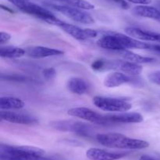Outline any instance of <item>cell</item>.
Instances as JSON below:
<instances>
[{
	"label": "cell",
	"instance_id": "cell-1",
	"mask_svg": "<svg viewBox=\"0 0 160 160\" xmlns=\"http://www.w3.org/2000/svg\"><path fill=\"white\" fill-rule=\"evenodd\" d=\"M96 140L100 144L110 148L140 150L149 146L147 141L128 137L118 133H100L96 136Z\"/></svg>",
	"mask_w": 160,
	"mask_h": 160
},
{
	"label": "cell",
	"instance_id": "cell-2",
	"mask_svg": "<svg viewBox=\"0 0 160 160\" xmlns=\"http://www.w3.org/2000/svg\"><path fill=\"white\" fill-rule=\"evenodd\" d=\"M0 160H53L52 158L34 155L30 146H14L1 144Z\"/></svg>",
	"mask_w": 160,
	"mask_h": 160
},
{
	"label": "cell",
	"instance_id": "cell-3",
	"mask_svg": "<svg viewBox=\"0 0 160 160\" xmlns=\"http://www.w3.org/2000/svg\"><path fill=\"white\" fill-rule=\"evenodd\" d=\"M8 1L10 2L12 4L17 6L23 13L34 16L37 18L41 19L51 24L55 25L59 20L49 10L35 3H31L29 0H8Z\"/></svg>",
	"mask_w": 160,
	"mask_h": 160
},
{
	"label": "cell",
	"instance_id": "cell-4",
	"mask_svg": "<svg viewBox=\"0 0 160 160\" xmlns=\"http://www.w3.org/2000/svg\"><path fill=\"white\" fill-rule=\"evenodd\" d=\"M93 104L100 110L111 112H126L132 108L131 103L125 99L102 96H96L94 97Z\"/></svg>",
	"mask_w": 160,
	"mask_h": 160
},
{
	"label": "cell",
	"instance_id": "cell-5",
	"mask_svg": "<svg viewBox=\"0 0 160 160\" xmlns=\"http://www.w3.org/2000/svg\"><path fill=\"white\" fill-rule=\"evenodd\" d=\"M48 7L56 9L58 12L61 13L63 15L67 16L72 20L78 23L84 24H91L95 22L93 17L83 9H78L68 5H58L53 3H46Z\"/></svg>",
	"mask_w": 160,
	"mask_h": 160
},
{
	"label": "cell",
	"instance_id": "cell-6",
	"mask_svg": "<svg viewBox=\"0 0 160 160\" xmlns=\"http://www.w3.org/2000/svg\"><path fill=\"white\" fill-rule=\"evenodd\" d=\"M67 114L70 116L76 118H80L84 120L94 123L99 124V125H106L110 124L109 120L106 118V115L99 114V113L94 111L90 108H84V107H78V108H70L67 111Z\"/></svg>",
	"mask_w": 160,
	"mask_h": 160
},
{
	"label": "cell",
	"instance_id": "cell-7",
	"mask_svg": "<svg viewBox=\"0 0 160 160\" xmlns=\"http://www.w3.org/2000/svg\"><path fill=\"white\" fill-rule=\"evenodd\" d=\"M56 26H58L68 35L78 40H86L92 39L98 35V31L90 28H81L77 25L66 23L61 20H58Z\"/></svg>",
	"mask_w": 160,
	"mask_h": 160
},
{
	"label": "cell",
	"instance_id": "cell-8",
	"mask_svg": "<svg viewBox=\"0 0 160 160\" xmlns=\"http://www.w3.org/2000/svg\"><path fill=\"white\" fill-rule=\"evenodd\" d=\"M113 69L132 76H138L142 72V67L140 64H134L125 61H108L106 70Z\"/></svg>",
	"mask_w": 160,
	"mask_h": 160
},
{
	"label": "cell",
	"instance_id": "cell-9",
	"mask_svg": "<svg viewBox=\"0 0 160 160\" xmlns=\"http://www.w3.org/2000/svg\"><path fill=\"white\" fill-rule=\"evenodd\" d=\"M138 79L136 76L128 75L127 74L120 72H115L109 74L104 79L105 86L109 88L118 87L121 85L127 84H136L138 83Z\"/></svg>",
	"mask_w": 160,
	"mask_h": 160
},
{
	"label": "cell",
	"instance_id": "cell-10",
	"mask_svg": "<svg viewBox=\"0 0 160 160\" xmlns=\"http://www.w3.org/2000/svg\"><path fill=\"white\" fill-rule=\"evenodd\" d=\"M56 129L60 130H67L81 135L83 136H87L90 135L91 128L89 125H85V123L79 122H73V121H60L56 122L52 124Z\"/></svg>",
	"mask_w": 160,
	"mask_h": 160
},
{
	"label": "cell",
	"instance_id": "cell-11",
	"mask_svg": "<svg viewBox=\"0 0 160 160\" xmlns=\"http://www.w3.org/2000/svg\"><path fill=\"white\" fill-rule=\"evenodd\" d=\"M0 119L2 121L22 125H31L38 122V120L34 117L23 113L14 112L9 110H1Z\"/></svg>",
	"mask_w": 160,
	"mask_h": 160
},
{
	"label": "cell",
	"instance_id": "cell-12",
	"mask_svg": "<svg viewBox=\"0 0 160 160\" xmlns=\"http://www.w3.org/2000/svg\"><path fill=\"white\" fill-rule=\"evenodd\" d=\"M97 44L101 48L108 50L118 52L126 50L120 39H119L117 32H106L97 41Z\"/></svg>",
	"mask_w": 160,
	"mask_h": 160
},
{
	"label": "cell",
	"instance_id": "cell-13",
	"mask_svg": "<svg viewBox=\"0 0 160 160\" xmlns=\"http://www.w3.org/2000/svg\"><path fill=\"white\" fill-rule=\"evenodd\" d=\"M111 123H138L143 121V116L138 112H120L106 115Z\"/></svg>",
	"mask_w": 160,
	"mask_h": 160
},
{
	"label": "cell",
	"instance_id": "cell-14",
	"mask_svg": "<svg viewBox=\"0 0 160 160\" xmlns=\"http://www.w3.org/2000/svg\"><path fill=\"white\" fill-rule=\"evenodd\" d=\"M86 156L90 160H117L126 156V154L111 152L97 147H92L86 152Z\"/></svg>",
	"mask_w": 160,
	"mask_h": 160
},
{
	"label": "cell",
	"instance_id": "cell-15",
	"mask_svg": "<svg viewBox=\"0 0 160 160\" xmlns=\"http://www.w3.org/2000/svg\"><path fill=\"white\" fill-rule=\"evenodd\" d=\"M63 51L57 50V49L49 48L46 46H31L27 48L26 54H28L30 57L39 59V58H45L49 56H59L63 54Z\"/></svg>",
	"mask_w": 160,
	"mask_h": 160
},
{
	"label": "cell",
	"instance_id": "cell-16",
	"mask_svg": "<svg viewBox=\"0 0 160 160\" xmlns=\"http://www.w3.org/2000/svg\"><path fill=\"white\" fill-rule=\"evenodd\" d=\"M125 32L131 37L141 41L147 42H159V33L146 31L134 27H129L125 29Z\"/></svg>",
	"mask_w": 160,
	"mask_h": 160
},
{
	"label": "cell",
	"instance_id": "cell-17",
	"mask_svg": "<svg viewBox=\"0 0 160 160\" xmlns=\"http://www.w3.org/2000/svg\"><path fill=\"white\" fill-rule=\"evenodd\" d=\"M133 13L142 17L160 20V10L148 5H139L133 8Z\"/></svg>",
	"mask_w": 160,
	"mask_h": 160
},
{
	"label": "cell",
	"instance_id": "cell-18",
	"mask_svg": "<svg viewBox=\"0 0 160 160\" xmlns=\"http://www.w3.org/2000/svg\"><path fill=\"white\" fill-rule=\"evenodd\" d=\"M67 88L73 93L83 95L88 92L89 85L83 78H72L67 83Z\"/></svg>",
	"mask_w": 160,
	"mask_h": 160
},
{
	"label": "cell",
	"instance_id": "cell-19",
	"mask_svg": "<svg viewBox=\"0 0 160 160\" xmlns=\"http://www.w3.org/2000/svg\"><path fill=\"white\" fill-rule=\"evenodd\" d=\"M25 106V104L21 99L14 97H2L0 98V109H21Z\"/></svg>",
	"mask_w": 160,
	"mask_h": 160
},
{
	"label": "cell",
	"instance_id": "cell-20",
	"mask_svg": "<svg viewBox=\"0 0 160 160\" xmlns=\"http://www.w3.org/2000/svg\"><path fill=\"white\" fill-rule=\"evenodd\" d=\"M120 53L126 61L134 63V64H149V63H153L156 61V59H154V58L141 56V55L133 53L129 50H123Z\"/></svg>",
	"mask_w": 160,
	"mask_h": 160
},
{
	"label": "cell",
	"instance_id": "cell-21",
	"mask_svg": "<svg viewBox=\"0 0 160 160\" xmlns=\"http://www.w3.org/2000/svg\"><path fill=\"white\" fill-rule=\"evenodd\" d=\"M26 54V50L20 47L2 46L0 48V56L2 58H20Z\"/></svg>",
	"mask_w": 160,
	"mask_h": 160
},
{
	"label": "cell",
	"instance_id": "cell-22",
	"mask_svg": "<svg viewBox=\"0 0 160 160\" xmlns=\"http://www.w3.org/2000/svg\"><path fill=\"white\" fill-rule=\"evenodd\" d=\"M59 1L65 3L66 5L83 9V10H90L95 8V6L92 3L86 0H59Z\"/></svg>",
	"mask_w": 160,
	"mask_h": 160
},
{
	"label": "cell",
	"instance_id": "cell-23",
	"mask_svg": "<svg viewBox=\"0 0 160 160\" xmlns=\"http://www.w3.org/2000/svg\"><path fill=\"white\" fill-rule=\"evenodd\" d=\"M106 66H107V61L103 59H98L92 62V68L97 72H101V71L106 70Z\"/></svg>",
	"mask_w": 160,
	"mask_h": 160
},
{
	"label": "cell",
	"instance_id": "cell-24",
	"mask_svg": "<svg viewBox=\"0 0 160 160\" xmlns=\"http://www.w3.org/2000/svg\"><path fill=\"white\" fill-rule=\"evenodd\" d=\"M148 78L151 83L160 86V71L152 72L148 75Z\"/></svg>",
	"mask_w": 160,
	"mask_h": 160
},
{
	"label": "cell",
	"instance_id": "cell-25",
	"mask_svg": "<svg viewBox=\"0 0 160 160\" xmlns=\"http://www.w3.org/2000/svg\"><path fill=\"white\" fill-rule=\"evenodd\" d=\"M43 75L46 79H52L56 75V71L55 70V68L53 67H48V68H45L43 71Z\"/></svg>",
	"mask_w": 160,
	"mask_h": 160
},
{
	"label": "cell",
	"instance_id": "cell-26",
	"mask_svg": "<svg viewBox=\"0 0 160 160\" xmlns=\"http://www.w3.org/2000/svg\"><path fill=\"white\" fill-rule=\"evenodd\" d=\"M11 39V35L7 32H3L1 31L0 33V43L3 44L5 42H8Z\"/></svg>",
	"mask_w": 160,
	"mask_h": 160
},
{
	"label": "cell",
	"instance_id": "cell-27",
	"mask_svg": "<svg viewBox=\"0 0 160 160\" xmlns=\"http://www.w3.org/2000/svg\"><path fill=\"white\" fill-rule=\"evenodd\" d=\"M125 1L137 5H148L152 3V0H125Z\"/></svg>",
	"mask_w": 160,
	"mask_h": 160
},
{
	"label": "cell",
	"instance_id": "cell-28",
	"mask_svg": "<svg viewBox=\"0 0 160 160\" xmlns=\"http://www.w3.org/2000/svg\"><path fill=\"white\" fill-rule=\"evenodd\" d=\"M150 50H152V51L156 52V53L160 55V45H152L151 44V47H150Z\"/></svg>",
	"mask_w": 160,
	"mask_h": 160
},
{
	"label": "cell",
	"instance_id": "cell-29",
	"mask_svg": "<svg viewBox=\"0 0 160 160\" xmlns=\"http://www.w3.org/2000/svg\"><path fill=\"white\" fill-rule=\"evenodd\" d=\"M139 160H160V159H158V158H154V157L152 156H150V155H144L141 156V158H139Z\"/></svg>",
	"mask_w": 160,
	"mask_h": 160
}]
</instances>
